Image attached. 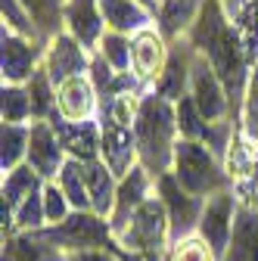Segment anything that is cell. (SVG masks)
<instances>
[{
	"label": "cell",
	"instance_id": "6da1fadb",
	"mask_svg": "<svg viewBox=\"0 0 258 261\" xmlns=\"http://www.w3.org/2000/svg\"><path fill=\"white\" fill-rule=\"evenodd\" d=\"M134 137H137L140 168H146L152 180L168 174L174 165V146L180 140L174 103H168L165 96H159L156 90L146 87L140 93V103H137Z\"/></svg>",
	"mask_w": 258,
	"mask_h": 261
},
{
	"label": "cell",
	"instance_id": "7a4b0ae2",
	"mask_svg": "<svg viewBox=\"0 0 258 261\" xmlns=\"http://www.w3.org/2000/svg\"><path fill=\"white\" fill-rule=\"evenodd\" d=\"M174 180L196 199H212V196L230 190V174L224 162L202 143V140H177L174 146Z\"/></svg>",
	"mask_w": 258,
	"mask_h": 261
},
{
	"label": "cell",
	"instance_id": "3957f363",
	"mask_svg": "<svg viewBox=\"0 0 258 261\" xmlns=\"http://www.w3.org/2000/svg\"><path fill=\"white\" fill-rule=\"evenodd\" d=\"M38 233H41L50 246H56L59 252H66V255L115 246L109 218H100L96 212H72L62 224L44 227V230H38Z\"/></svg>",
	"mask_w": 258,
	"mask_h": 261
},
{
	"label": "cell",
	"instance_id": "277c9868",
	"mask_svg": "<svg viewBox=\"0 0 258 261\" xmlns=\"http://www.w3.org/2000/svg\"><path fill=\"white\" fill-rule=\"evenodd\" d=\"M115 246L121 252H168L171 224H168V212L159 196H149L131 215L127 227L115 237Z\"/></svg>",
	"mask_w": 258,
	"mask_h": 261
},
{
	"label": "cell",
	"instance_id": "5b68a950",
	"mask_svg": "<svg viewBox=\"0 0 258 261\" xmlns=\"http://www.w3.org/2000/svg\"><path fill=\"white\" fill-rule=\"evenodd\" d=\"M187 93H190V100L196 103V109L205 118V124L234 118L227 87H224V81L212 69V62L202 53H196L193 47H190V87H187Z\"/></svg>",
	"mask_w": 258,
	"mask_h": 261
},
{
	"label": "cell",
	"instance_id": "8992f818",
	"mask_svg": "<svg viewBox=\"0 0 258 261\" xmlns=\"http://www.w3.org/2000/svg\"><path fill=\"white\" fill-rule=\"evenodd\" d=\"M156 196L162 199L165 212H168V224H171V243L184 240V237H193L199 227V218H202V208H205V199H196L190 196L177 180L174 174H162L156 180ZM171 249V246H168Z\"/></svg>",
	"mask_w": 258,
	"mask_h": 261
},
{
	"label": "cell",
	"instance_id": "52a82bcc",
	"mask_svg": "<svg viewBox=\"0 0 258 261\" xmlns=\"http://www.w3.org/2000/svg\"><path fill=\"white\" fill-rule=\"evenodd\" d=\"M44 50L47 44L28 41L22 35H13V31H0V75H4V84H19L25 87L41 69L44 62Z\"/></svg>",
	"mask_w": 258,
	"mask_h": 261
},
{
	"label": "cell",
	"instance_id": "ba28073f",
	"mask_svg": "<svg viewBox=\"0 0 258 261\" xmlns=\"http://www.w3.org/2000/svg\"><path fill=\"white\" fill-rule=\"evenodd\" d=\"M90 62H93V53L87 47H81L72 35L59 31L56 38L47 41V50H44V72L50 75V81L59 87L62 81L69 78H78V75H87L90 72Z\"/></svg>",
	"mask_w": 258,
	"mask_h": 261
},
{
	"label": "cell",
	"instance_id": "9c48e42d",
	"mask_svg": "<svg viewBox=\"0 0 258 261\" xmlns=\"http://www.w3.org/2000/svg\"><path fill=\"white\" fill-rule=\"evenodd\" d=\"M237 208H240V202H237L234 190H224V193L212 196V199H205V208H202V218H199L196 233L212 246V252L218 258H224V252H227V246H230Z\"/></svg>",
	"mask_w": 258,
	"mask_h": 261
},
{
	"label": "cell",
	"instance_id": "30bf717a",
	"mask_svg": "<svg viewBox=\"0 0 258 261\" xmlns=\"http://www.w3.org/2000/svg\"><path fill=\"white\" fill-rule=\"evenodd\" d=\"M168 59H171V44L159 35L156 25L131 38V75L143 87H152L159 78H162Z\"/></svg>",
	"mask_w": 258,
	"mask_h": 261
},
{
	"label": "cell",
	"instance_id": "8fae6325",
	"mask_svg": "<svg viewBox=\"0 0 258 261\" xmlns=\"http://www.w3.org/2000/svg\"><path fill=\"white\" fill-rule=\"evenodd\" d=\"M66 149H62L59 137L50 121H31V140H28V162L31 171H35L44 184H56L59 171L66 168Z\"/></svg>",
	"mask_w": 258,
	"mask_h": 261
},
{
	"label": "cell",
	"instance_id": "7c38bea8",
	"mask_svg": "<svg viewBox=\"0 0 258 261\" xmlns=\"http://www.w3.org/2000/svg\"><path fill=\"white\" fill-rule=\"evenodd\" d=\"M62 31L72 35L90 53H96V47H100V41L106 35L100 0H66L62 4Z\"/></svg>",
	"mask_w": 258,
	"mask_h": 261
},
{
	"label": "cell",
	"instance_id": "4fadbf2b",
	"mask_svg": "<svg viewBox=\"0 0 258 261\" xmlns=\"http://www.w3.org/2000/svg\"><path fill=\"white\" fill-rule=\"evenodd\" d=\"M56 115L62 121H93L100 115V90L93 87L90 75L69 78L56 87Z\"/></svg>",
	"mask_w": 258,
	"mask_h": 261
},
{
	"label": "cell",
	"instance_id": "5bb4252c",
	"mask_svg": "<svg viewBox=\"0 0 258 261\" xmlns=\"http://www.w3.org/2000/svg\"><path fill=\"white\" fill-rule=\"evenodd\" d=\"M149 196H156V180L149 177L146 168H134L127 177L118 180V193H115V208L109 215V227H112V240L127 227V221H131V215L149 199Z\"/></svg>",
	"mask_w": 258,
	"mask_h": 261
},
{
	"label": "cell",
	"instance_id": "9a60e30c",
	"mask_svg": "<svg viewBox=\"0 0 258 261\" xmlns=\"http://www.w3.org/2000/svg\"><path fill=\"white\" fill-rule=\"evenodd\" d=\"M50 124H53V130H56V137H59V143H62V149H66V155L69 159H75V162H100V146H103V140H100V121H62L59 115H53L50 118Z\"/></svg>",
	"mask_w": 258,
	"mask_h": 261
},
{
	"label": "cell",
	"instance_id": "2e32d148",
	"mask_svg": "<svg viewBox=\"0 0 258 261\" xmlns=\"http://www.w3.org/2000/svg\"><path fill=\"white\" fill-rule=\"evenodd\" d=\"M100 13H103L106 31H118V35H127V38L156 25V10L143 0H100Z\"/></svg>",
	"mask_w": 258,
	"mask_h": 261
},
{
	"label": "cell",
	"instance_id": "e0dca14e",
	"mask_svg": "<svg viewBox=\"0 0 258 261\" xmlns=\"http://www.w3.org/2000/svg\"><path fill=\"white\" fill-rule=\"evenodd\" d=\"M202 10V0H165L159 4V13H156V28L168 44H177L190 35L193 22H196Z\"/></svg>",
	"mask_w": 258,
	"mask_h": 261
},
{
	"label": "cell",
	"instance_id": "ac0fdd59",
	"mask_svg": "<svg viewBox=\"0 0 258 261\" xmlns=\"http://www.w3.org/2000/svg\"><path fill=\"white\" fill-rule=\"evenodd\" d=\"M221 261H258V208L252 205L237 208L230 246Z\"/></svg>",
	"mask_w": 258,
	"mask_h": 261
},
{
	"label": "cell",
	"instance_id": "d6986e66",
	"mask_svg": "<svg viewBox=\"0 0 258 261\" xmlns=\"http://www.w3.org/2000/svg\"><path fill=\"white\" fill-rule=\"evenodd\" d=\"M0 261H66V252L50 246L38 230L35 233H10V237H4Z\"/></svg>",
	"mask_w": 258,
	"mask_h": 261
},
{
	"label": "cell",
	"instance_id": "ffe728a7",
	"mask_svg": "<svg viewBox=\"0 0 258 261\" xmlns=\"http://www.w3.org/2000/svg\"><path fill=\"white\" fill-rule=\"evenodd\" d=\"M84 180H87V196H90V212L100 218H109L115 208V193H118V177L103 165V162H87L84 165Z\"/></svg>",
	"mask_w": 258,
	"mask_h": 261
},
{
	"label": "cell",
	"instance_id": "44dd1931",
	"mask_svg": "<svg viewBox=\"0 0 258 261\" xmlns=\"http://www.w3.org/2000/svg\"><path fill=\"white\" fill-rule=\"evenodd\" d=\"M28 140L31 124H4L0 130V171H16L28 162Z\"/></svg>",
	"mask_w": 258,
	"mask_h": 261
},
{
	"label": "cell",
	"instance_id": "7402d4cb",
	"mask_svg": "<svg viewBox=\"0 0 258 261\" xmlns=\"http://www.w3.org/2000/svg\"><path fill=\"white\" fill-rule=\"evenodd\" d=\"M38 190H44V180L31 171V165H19L16 171H7L4 180H0V202L16 212L28 196L38 193Z\"/></svg>",
	"mask_w": 258,
	"mask_h": 261
},
{
	"label": "cell",
	"instance_id": "603a6c76",
	"mask_svg": "<svg viewBox=\"0 0 258 261\" xmlns=\"http://www.w3.org/2000/svg\"><path fill=\"white\" fill-rule=\"evenodd\" d=\"M19 4L25 7V13L31 16V22H35L38 35L44 41L56 38L62 31V4L66 0H19Z\"/></svg>",
	"mask_w": 258,
	"mask_h": 261
},
{
	"label": "cell",
	"instance_id": "cb8c5ba5",
	"mask_svg": "<svg viewBox=\"0 0 258 261\" xmlns=\"http://www.w3.org/2000/svg\"><path fill=\"white\" fill-rule=\"evenodd\" d=\"M25 87H28V96H31V112H35L31 121H50L56 115V84L44 72V65L31 75V81Z\"/></svg>",
	"mask_w": 258,
	"mask_h": 261
},
{
	"label": "cell",
	"instance_id": "d4e9b609",
	"mask_svg": "<svg viewBox=\"0 0 258 261\" xmlns=\"http://www.w3.org/2000/svg\"><path fill=\"white\" fill-rule=\"evenodd\" d=\"M56 184H59L62 193H66V199L72 202L75 212H90V196H87V180H84V162L69 159L66 168L59 171Z\"/></svg>",
	"mask_w": 258,
	"mask_h": 261
},
{
	"label": "cell",
	"instance_id": "484cf974",
	"mask_svg": "<svg viewBox=\"0 0 258 261\" xmlns=\"http://www.w3.org/2000/svg\"><path fill=\"white\" fill-rule=\"evenodd\" d=\"M0 115H4V124H31L35 112H31L28 87L4 84V90H0Z\"/></svg>",
	"mask_w": 258,
	"mask_h": 261
},
{
	"label": "cell",
	"instance_id": "4316f807",
	"mask_svg": "<svg viewBox=\"0 0 258 261\" xmlns=\"http://www.w3.org/2000/svg\"><path fill=\"white\" fill-rule=\"evenodd\" d=\"M240 130L258 143V62H252L249 81L243 90V106H240Z\"/></svg>",
	"mask_w": 258,
	"mask_h": 261
},
{
	"label": "cell",
	"instance_id": "83f0119b",
	"mask_svg": "<svg viewBox=\"0 0 258 261\" xmlns=\"http://www.w3.org/2000/svg\"><path fill=\"white\" fill-rule=\"evenodd\" d=\"M96 53H100L115 72H131V38H127V35L106 31L100 47H96Z\"/></svg>",
	"mask_w": 258,
	"mask_h": 261
},
{
	"label": "cell",
	"instance_id": "f1b7e54d",
	"mask_svg": "<svg viewBox=\"0 0 258 261\" xmlns=\"http://www.w3.org/2000/svg\"><path fill=\"white\" fill-rule=\"evenodd\" d=\"M0 13H4V28L13 31V35H22L28 41H38V44H47L41 35L35 22H31V16L25 13V7L19 4V0H0Z\"/></svg>",
	"mask_w": 258,
	"mask_h": 261
},
{
	"label": "cell",
	"instance_id": "f546056e",
	"mask_svg": "<svg viewBox=\"0 0 258 261\" xmlns=\"http://www.w3.org/2000/svg\"><path fill=\"white\" fill-rule=\"evenodd\" d=\"M165 261H221V258L212 252V246L199 233H193V237L171 243V249L165 252Z\"/></svg>",
	"mask_w": 258,
	"mask_h": 261
},
{
	"label": "cell",
	"instance_id": "4dcf8cb0",
	"mask_svg": "<svg viewBox=\"0 0 258 261\" xmlns=\"http://www.w3.org/2000/svg\"><path fill=\"white\" fill-rule=\"evenodd\" d=\"M174 112H177V134L184 140H202L205 137V118L199 115L196 103L190 100V93L174 103Z\"/></svg>",
	"mask_w": 258,
	"mask_h": 261
},
{
	"label": "cell",
	"instance_id": "1f68e13d",
	"mask_svg": "<svg viewBox=\"0 0 258 261\" xmlns=\"http://www.w3.org/2000/svg\"><path fill=\"white\" fill-rule=\"evenodd\" d=\"M44 212H47V227L62 224L75 212L72 202L66 199V193L59 190V184H44Z\"/></svg>",
	"mask_w": 258,
	"mask_h": 261
},
{
	"label": "cell",
	"instance_id": "d6a6232c",
	"mask_svg": "<svg viewBox=\"0 0 258 261\" xmlns=\"http://www.w3.org/2000/svg\"><path fill=\"white\" fill-rule=\"evenodd\" d=\"M66 261H121V258H118V246H109V249H90V252L66 255Z\"/></svg>",
	"mask_w": 258,
	"mask_h": 261
},
{
	"label": "cell",
	"instance_id": "836d02e7",
	"mask_svg": "<svg viewBox=\"0 0 258 261\" xmlns=\"http://www.w3.org/2000/svg\"><path fill=\"white\" fill-rule=\"evenodd\" d=\"M118 258L121 261H165V252H121L118 249Z\"/></svg>",
	"mask_w": 258,
	"mask_h": 261
},
{
	"label": "cell",
	"instance_id": "e575fe53",
	"mask_svg": "<svg viewBox=\"0 0 258 261\" xmlns=\"http://www.w3.org/2000/svg\"><path fill=\"white\" fill-rule=\"evenodd\" d=\"M143 4H149V7H152V10L159 13V4H165V0H143Z\"/></svg>",
	"mask_w": 258,
	"mask_h": 261
}]
</instances>
